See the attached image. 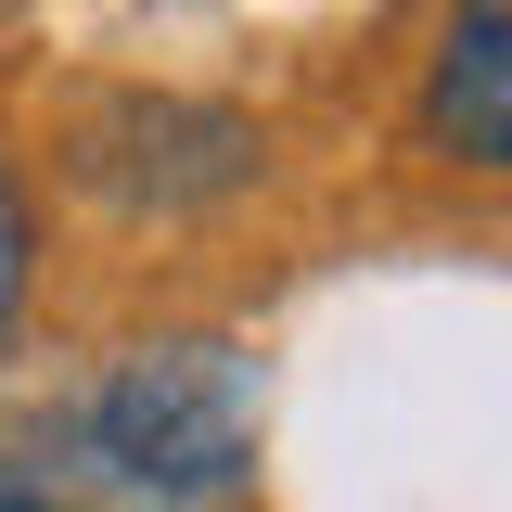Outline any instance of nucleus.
I'll return each instance as SVG.
<instances>
[{
	"label": "nucleus",
	"instance_id": "2",
	"mask_svg": "<svg viewBox=\"0 0 512 512\" xmlns=\"http://www.w3.org/2000/svg\"><path fill=\"white\" fill-rule=\"evenodd\" d=\"M256 154H269L256 116L192 103V90H90V103L64 116L77 192H103V205H128V218H192V205L244 192Z\"/></svg>",
	"mask_w": 512,
	"mask_h": 512
},
{
	"label": "nucleus",
	"instance_id": "1",
	"mask_svg": "<svg viewBox=\"0 0 512 512\" xmlns=\"http://www.w3.org/2000/svg\"><path fill=\"white\" fill-rule=\"evenodd\" d=\"M256 359L231 333H167V346H128L116 372L77 397V461L90 487L128 512H218L256 474Z\"/></svg>",
	"mask_w": 512,
	"mask_h": 512
},
{
	"label": "nucleus",
	"instance_id": "5",
	"mask_svg": "<svg viewBox=\"0 0 512 512\" xmlns=\"http://www.w3.org/2000/svg\"><path fill=\"white\" fill-rule=\"evenodd\" d=\"M0 512H77L64 487H39V474H0Z\"/></svg>",
	"mask_w": 512,
	"mask_h": 512
},
{
	"label": "nucleus",
	"instance_id": "4",
	"mask_svg": "<svg viewBox=\"0 0 512 512\" xmlns=\"http://www.w3.org/2000/svg\"><path fill=\"white\" fill-rule=\"evenodd\" d=\"M26 256H39V231H26V180L0 167V320L26 308Z\"/></svg>",
	"mask_w": 512,
	"mask_h": 512
},
{
	"label": "nucleus",
	"instance_id": "3",
	"mask_svg": "<svg viewBox=\"0 0 512 512\" xmlns=\"http://www.w3.org/2000/svg\"><path fill=\"white\" fill-rule=\"evenodd\" d=\"M423 128H436L461 167H512V26H500V13H461V26L436 39Z\"/></svg>",
	"mask_w": 512,
	"mask_h": 512
}]
</instances>
